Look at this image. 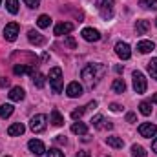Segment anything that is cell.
<instances>
[{
  "label": "cell",
  "mask_w": 157,
  "mask_h": 157,
  "mask_svg": "<svg viewBox=\"0 0 157 157\" xmlns=\"http://www.w3.org/2000/svg\"><path fill=\"white\" fill-rule=\"evenodd\" d=\"M51 122H53V126H62L64 124V119L59 113V110H53L51 112Z\"/></svg>",
  "instance_id": "d4e9b609"
},
{
  "label": "cell",
  "mask_w": 157,
  "mask_h": 157,
  "mask_svg": "<svg viewBox=\"0 0 157 157\" xmlns=\"http://www.w3.org/2000/svg\"><path fill=\"white\" fill-rule=\"evenodd\" d=\"M146 150L143 148V146H139V144H133L132 146V157H146Z\"/></svg>",
  "instance_id": "4316f807"
},
{
  "label": "cell",
  "mask_w": 157,
  "mask_h": 157,
  "mask_svg": "<svg viewBox=\"0 0 157 157\" xmlns=\"http://www.w3.org/2000/svg\"><path fill=\"white\" fill-rule=\"evenodd\" d=\"M152 150H154V152L157 154V137L154 139V143H152Z\"/></svg>",
  "instance_id": "ab89813d"
},
{
  "label": "cell",
  "mask_w": 157,
  "mask_h": 157,
  "mask_svg": "<svg viewBox=\"0 0 157 157\" xmlns=\"http://www.w3.org/2000/svg\"><path fill=\"white\" fill-rule=\"evenodd\" d=\"M24 132H26V126H24L22 122H15V124H11V126L7 128V135H11V137L22 135Z\"/></svg>",
  "instance_id": "e0dca14e"
},
{
  "label": "cell",
  "mask_w": 157,
  "mask_h": 157,
  "mask_svg": "<svg viewBox=\"0 0 157 157\" xmlns=\"http://www.w3.org/2000/svg\"><path fill=\"white\" fill-rule=\"evenodd\" d=\"M91 124H93L97 130H102V128H108V130H112V128H113V124H112V122H108V121L102 117V115H95V117L91 119Z\"/></svg>",
  "instance_id": "9a60e30c"
},
{
  "label": "cell",
  "mask_w": 157,
  "mask_h": 157,
  "mask_svg": "<svg viewBox=\"0 0 157 157\" xmlns=\"http://www.w3.org/2000/svg\"><path fill=\"white\" fill-rule=\"evenodd\" d=\"M154 48H155V46H154V42H152V40H141V42L137 44L139 53H150Z\"/></svg>",
  "instance_id": "d6986e66"
},
{
  "label": "cell",
  "mask_w": 157,
  "mask_h": 157,
  "mask_svg": "<svg viewBox=\"0 0 157 157\" xmlns=\"http://www.w3.org/2000/svg\"><path fill=\"white\" fill-rule=\"evenodd\" d=\"M28 40H29L31 44H35V46H42V44L46 42V39L40 35L39 31H35V29H29V31H28Z\"/></svg>",
  "instance_id": "2e32d148"
},
{
  "label": "cell",
  "mask_w": 157,
  "mask_h": 157,
  "mask_svg": "<svg viewBox=\"0 0 157 157\" xmlns=\"http://www.w3.org/2000/svg\"><path fill=\"white\" fill-rule=\"evenodd\" d=\"M0 4H2V0H0Z\"/></svg>",
  "instance_id": "ee69618b"
},
{
  "label": "cell",
  "mask_w": 157,
  "mask_h": 157,
  "mask_svg": "<svg viewBox=\"0 0 157 157\" xmlns=\"http://www.w3.org/2000/svg\"><path fill=\"white\" fill-rule=\"evenodd\" d=\"M115 53H117L119 59H122V60H128L132 57V49H130V46L126 42H117L115 44Z\"/></svg>",
  "instance_id": "ba28073f"
},
{
  "label": "cell",
  "mask_w": 157,
  "mask_h": 157,
  "mask_svg": "<svg viewBox=\"0 0 157 157\" xmlns=\"http://www.w3.org/2000/svg\"><path fill=\"white\" fill-rule=\"evenodd\" d=\"M13 73H15V75H26V73H29V75H35L37 71H35V66H26V64H15V68H13Z\"/></svg>",
  "instance_id": "4fadbf2b"
},
{
  "label": "cell",
  "mask_w": 157,
  "mask_h": 157,
  "mask_svg": "<svg viewBox=\"0 0 157 157\" xmlns=\"http://www.w3.org/2000/svg\"><path fill=\"white\" fill-rule=\"evenodd\" d=\"M71 31H73V24H71V22H60V24H57L55 29H53V33H55L57 37L68 35V33H71Z\"/></svg>",
  "instance_id": "30bf717a"
},
{
  "label": "cell",
  "mask_w": 157,
  "mask_h": 157,
  "mask_svg": "<svg viewBox=\"0 0 157 157\" xmlns=\"http://www.w3.org/2000/svg\"><path fill=\"white\" fill-rule=\"evenodd\" d=\"M77 157H90V154H88V152H78Z\"/></svg>",
  "instance_id": "60d3db41"
},
{
  "label": "cell",
  "mask_w": 157,
  "mask_h": 157,
  "mask_svg": "<svg viewBox=\"0 0 157 157\" xmlns=\"http://www.w3.org/2000/svg\"><path fill=\"white\" fill-rule=\"evenodd\" d=\"M115 71L117 73H122V66H115Z\"/></svg>",
  "instance_id": "b9f144b4"
},
{
  "label": "cell",
  "mask_w": 157,
  "mask_h": 157,
  "mask_svg": "<svg viewBox=\"0 0 157 157\" xmlns=\"http://www.w3.org/2000/svg\"><path fill=\"white\" fill-rule=\"evenodd\" d=\"M82 39L88 40V42H97V40H101V33L93 28H84L82 29Z\"/></svg>",
  "instance_id": "7c38bea8"
},
{
  "label": "cell",
  "mask_w": 157,
  "mask_h": 157,
  "mask_svg": "<svg viewBox=\"0 0 157 157\" xmlns=\"http://www.w3.org/2000/svg\"><path fill=\"white\" fill-rule=\"evenodd\" d=\"M139 112H141L143 115H146V117H148V115L152 113V104H150L148 101H143V102L139 104Z\"/></svg>",
  "instance_id": "83f0119b"
},
{
  "label": "cell",
  "mask_w": 157,
  "mask_h": 157,
  "mask_svg": "<svg viewBox=\"0 0 157 157\" xmlns=\"http://www.w3.org/2000/svg\"><path fill=\"white\" fill-rule=\"evenodd\" d=\"M99 7V13L104 20H110L113 17V7H115V0H99L97 4Z\"/></svg>",
  "instance_id": "3957f363"
},
{
  "label": "cell",
  "mask_w": 157,
  "mask_h": 157,
  "mask_svg": "<svg viewBox=\"0 0 157 157\" xmlns=\"http://www.w3.org/2000/svg\"><path fill=\"white\" fill-rule=\"evenodd\" d=\"M66 93H68V97H71V99H77L82 95V86L78 84L77 80H73V82H70L68 84V88H66Z\"/></svg>",
  "instance_id": "8fae6325"
},
{
  "label": "cell",
  "mask_w": 157,
  "mask_h": 157,
  "mask_svg": "<svg viewBox=\"0 0 157 157\" xmlns=\"http://www.w3.org/2000/svg\"><path fill=\"white\" fill-rule=\"evenodd\" d=\"M110 110H112L113 113H119V112L122 110V106H121V104H117V102H113V104H110Z\"/></svg>",
  "instance_id": "d590c367"
},
{
  "label": "cell",
  "mask_w": 157,
  "mask_h": 157,
  "mask_svg": "<svg viewBox=\"0 0 157 157\" xmlns=\"http://www.w3.org/2000/svg\"><path fill=\"white\" fill-rule=\"evenodd\" d=\"M106 73V66L104 64H88L82 70V80L88 88H93L99 84V80L104 77Z\"/></svg>",
  "instance_id": "6da1fadb"
},
{
  "label": "cell",
  "mask_w": 157,
  "mask_h": 157,
  "mask_svg": "<svg viewBox=\"0 0 157 157\" xmlns=\"http://www.w3.org/2000/svg\"><path fill=\"white\" fill-rule=\"evenodd\" d=\"M55 143H57V144H66V137H64V135H57V137H55Z\"/></svg>",
  "instance_id": "8d00e7d4"
},
{
  "label": "cell",
  "mask_w": 157,
  "mask_h": 157,
  "mask_svg": "<svg viewBox=\"0 0 157 157\" xmlns=\"http://www.w3.org/2000/svg\"><path fill=\"white\" fill-rule=\"evenodd\" d=\"M71 132L77 133V135H86V133H88V126L78 121V122H73V124H71Z\"/></svg>",
  "instance_id": "ffe728a7"
},
{
  "label": "cell",
  "mask_w": 157,
  "mask_h": 157,
  "mask_svg": "<svg viewBox=\"0 0 157 157\" xmlns=\"http://www.w3.org/2000/svg\"><path fill=\"white\" fill-rule=\"evenodd\" d=\"M24 4H26L28 7H31V9H37L40 6V0H24Z\"/></svg>",
  "instance_id": "e575fe53"
},
{
  "label": "cell",
  "mask_w": 157,
  "mask_h": 157,
  "mask_svg": "<svg viewBox=\"0 0 157 157\" xmlns=\"http://www.w3.org/2000/svg\"><path fill=\"white\" fill-rule=\"evenodd\" d=\"M6 7L11 15H17L18 13V0H6Z\"/></svg>",
  "instance_id": "484cf974"
},
{
  "label": "cell",
  "mask_w": 157,
  "mask_h": 157,
  "mask_svg": "<svg viewBox=\"0 0 157 157\" xmlns=\"http://www.w3.org/2000/svg\"><path fill=\"white\" fill-rule=\"evenodd\" d=\"M7 95H9V99H11L13 102H20V101H24L26 91H24L20 86H15V88H11V91H9Z\"/></svg>",
  "instance_id": "5bb4252c"
},
{
  "label": "cell",
  "mask_w": 157,
  "mask_h": 157,
  "mask_svg": "<svg viewBox=\"0 0 157 157\" xmlns=\"http://www.w3.org/2000/svg\"><path fill=\"white\" fill-rule=\"evenodd\" d=\"M112 90H113V93H124L126 91V82L122 78H115L113 84H112Z\"/></svg>",
  "instance_id": "44dd1931"
},
{
  "label": "cell",
  "mask_w": 157,
  "mask_h": 157,
  "mask_svg": "<svg viewBox=\"0 0 157 157\" xmlns=\"http://www.w3.org/2000/svg\"><path fill=\"white\" fill-rule=\"evenodd\" d=\"M0 86H2V88H6V86H9V80H7V78H0Z\"/></svg>",
  "instance_id": "f35d334b"
},
{
  "label": "cell",
  "mask_w": 157,
  "mask_h": 157,
  "mask_svg": "<svg viewBox=\"0 0 157 157\" xmlns=\"http://www.w3.org/2000/svg\"><path fill=\"white\" fill-rule=\"evenodd\" d=\"M13 104H2L0 106V117L2 119H7V117H11V113H13Z\"/></svg>",
  "instance_id": "603a6c76"
},
{
  "label": "cell",
  "mask_w": 157,
  "mask_h": 157,
  "mask_svg": "<svg viewBox=\"0 0 157 157\" xmlns=\"http://www.w3.org/2000/svg\"><path fill=\"white\" fill-rule=\"evenodd\" d=\"M155 133H157L155 124H152V122H143V124H139V135H141V137L150 139V137H154Z\"/></svg>",
  "instance_id": "52a82bcc"
},
{
  "label": "cell",
  "mask_w": 157,
  "mask_h": 157,
  "mask_svg": "<svg viewBox=\"0 0 157 157\" xmlns=\"http://www.w3.org/2000/svg\"><path fill=\"white\" fill-rule=\"evenodd\" d=\"M49 24H51V18H49V15H40L39 20H37V26H39L40 29H46V28H49Z\"/></svg>",
  "instance_id": "cb8c5ba5"
},
{
  "label": "cell",
  "mask_w": 157,
  "mask_h": 157,
  "mask_svg": "<svg viewBox=\"0 0 157 157\" xmlns=\"http://www.w3.org/2000/svg\"><path fill=\"white\" fill-rule=\"evenodd\" d=\"M139 6H143L144 9H152V11H155L157 9V0H139Z\"/></svg>",
  "instance_id": "f546056e"
},
{
  "label": "cell",
  "mask_w": 157,
  "mask_h": 157,
  "mask_svg": "<svg viewBox=\"0 0 157 157\" xmlns=\"http://www.w3.org/2000/svg\"><path fill=\"white\" fill-rule=\"evenodd\" d=\"M148 71H150L152 78H155L157 80V57H154V59L148 62Z\"/></svg>",
  "instance_id": "f1b7e54d"
},
{
  "label": "cell",
  "mask_w": 157,
  "mask_h": 157,
  "mask_svg": "<svg viewBox=\"0 0 157 157\" xmlns=\"http://www.w3.org/2000/svg\"><path fill=\"white\" fill-rule=\"evenodd\" d=\"M135 113H128V115H126V121H128V122H135Z\"/></svg>",
  "instance_id": "74e56055"
},
{
  "label": "cell",
  "mask_w": 157,
  "mask_h": 157,
  "mask_svg": "<svg viewBox=\"0 0 157 157\" xmlns=\"http://www.w3.org/2000/svg\"><path fill=\"white\" fill-rule=\"evenodd\" d=\"M49 86L53 90V93H60L62 88H64V78H62V70L60 68H51L49 70Z\"/></svg>",
  "instance_id": "7a4b0ae2"
},
{
  "label": "cell",
  "mask_w": 157,
  "mask_h": 157,
  "mask_svg": "<svg viewBox=\"0 0 157 157\" xmlns=\"http://www.w3.org/2000/svg\"><path fill=\"white\" fill-rule=\"evenodd\" d=\"M48 157H64V154H62L59 148H49V152H48Z\"/></svg>",
  "instance_id": "836d02e7"
},
{
  "label": "cell",
  "mask_w": 157,
  "mask_h": 157,
  "mask_svg": "<svg viewBox=\"0 0 157 157\" xmlns=\"http://www.w3.org/2000/svg\"><path fill=\"white\" fill-rule=\"evenodd\" d=\"M86 112H88V106L77 108V110H73V112H71V119H75V121H77V119H80L84 113H86Z\"/></svg>",
  "instance_id": "1f68e13d"
},
{
  "label": "cell",
  "mask_w": 157,
  "mask_h": 157,
  "mask_svg": "<svg viewBox=\"0 0 157 157\" xmlns=\"http://www.w3.org/2000/svg\"><path fill=\"white\" fill-rule=\"evenodd\" d=\"M28 148H29V152L35 154V155H42V154H46V146H44V143L39 141V139H31V141L28 143Z\"/></svg>",
  "instance_id": "9c48e42d"
},
{
  "label": "cell",
  "mask_w": 157,
  "mask_h": 157,
  "mask_svg": "<svg viewBox=\"0 0 157 157\" xmlns=\"http://www.w3.org/2000/svg\"><path fill=\"white\" fill-rule=\"evenodd\" d=\"M64 44H66L70 49H75V48H77V42H75V39H73L71 35H68V37L64 39Z\"/></svg>",
  "instance_id": "d6a6232c"
},
{
  "label": "cell",
  "mask_w": 157,
  "mask_h": 157,
  "mask_svg": "<svg viewBox=\"0 0 157 157\" xmlns=\"http://www.w3.org/2000/svg\"><path fill=\"white\" fill-rule=\"evenodd\" d=\"M7 157H9V155H7Z\"/></svg>",
  "instance_id": "f6af8a7d"
},
{
  "label": "cell",
  "mask_w": 157,
  "mask_h": 157,
  "mask_svg": "<svg viewBox=\"0 0 157 157\" xmlns=\"http://www.w3.org/2000/svg\"><path fill=\"white\" fill-rule=\"evenodd\" d=\"M44 78H46V77H44L42 73H39V71H37V73L33 75V84H35L37 88H44V82H46Z\"/></svg>",
  "instance_id": "4dcf8cb0"
},
{
  "label": "cell",
  "mask_w": 157,
  "mask_h": 157,
  "mask_svg": "<svg viewBox=\"0 0 157 157\" xmlns=\"http://www.w3.org/2000/svg\"><path fill=\"white\" fill-rule=\"evenodd\" d=\"M133 90H135V93H144L146 91V77L141 73V71H133Z\"/></svg>",
  "instance_id": "5b68a950"
},
{
  "label": "cell",
  "mask_w": 157,
  "mask_h": 157,
  "mask_svg": "<svg viewBox=\"0 0 157 157\" xmlns=\"http://www.w3.org/2000/svg\"><path fill=\"white\" fill-rule=\"evenodd\" d=\"M148 29H150V22H148V20H137V24H135L137 35H146Z\"/></svg>",
  "instance_id": "ac0fdd59"
},
{
  "label": "cell",
  "mask_w": 157,
  "mask_h": 157,
  "mask_svg": "<svg viewBox=\"0 0 157 157\" xmlns=\"http://www.w3.org/2000/svg\"><path fill=\"white\" fill-rule=\"evenodd\" d=\"M152 102H155V104H157V93L154 95V97H152Z\"/></svg>",
  "instance_id": "7bdbcfd3"
},
{
  "label": "cell",
  "mask_w": 157,
  "mask_h": 157,
  "mask_svg": "<svg viewBox=\"0 0 157 157\" xmlns=\"http://www.w3.org/2000/svg\"><path fill=\"white\" fill-rule=\"evenodd\" d=\"M106 143H108V146H112V148H122V146H124V141H122L121 137H115V135L106 137Z\"/></svg>",
  "instance_id": "7402d4cb"
},
{
  "label": "cell",
  "mask_w": 157,
  "mask_h": 157,
  "mask_svg": "<svg viewBox=\"0 0 157 157\" xmlns=\"http://www.w3.org/2000/svg\"><path fill=\"white\" fill-rule=\"evenodd\" d=\"M29 128H31V132H35V133L44 132V130H46V115H44V113H39V115L31 117V121H29Z\"/></svg>",
  "instance_id": "277c9868"
},
{
  "label": "cell",
  "mask_w": 157,
  "mask_h": 157,
  "mask_svg": "<svg viewBox=\"0 0 157 157\" xmlns=\"http://www.w3.org/2000/svg\"><path fill=\"white\" fill-rule=\"evenodd\" d=\"M18 31H20V26L17 22H9L4 28V39L13 42V40H17V37H18Z\"/></svg>",
  "instance_id": "8992f818"
}]
</instances>
